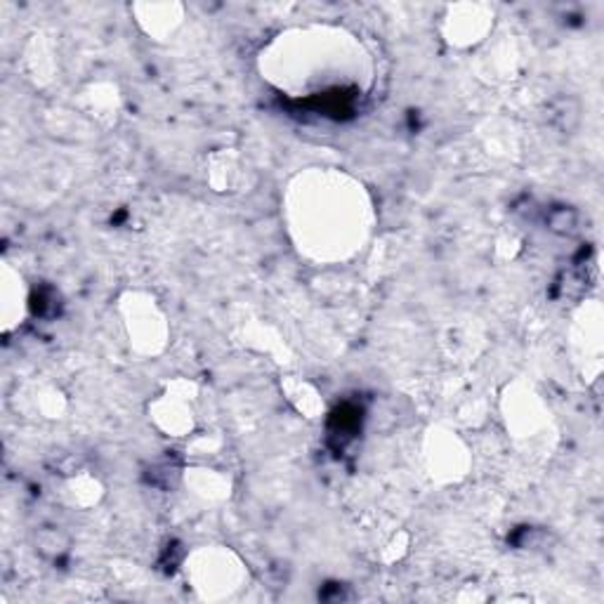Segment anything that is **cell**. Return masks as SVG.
Segmentation results:
<instances>
[{
	"label": "cell",
	"instance_id": "cell-2",
	"mask_svg": "<svg viewBox=\"0 0 604 604\" xmlns=\"http://www.w3.org/2000/svg\"><path fill=\"white\" fill-rule=\"evenodd\" d=\"M576 222H578V215L569 208H557L555 213L550 215V227L555 231H564V234H567V231H574Z\"/></svg>",
	"mask_w": 604,
	"mask_h": 604
},
{
	"label": "cell",
	"instance_id": "cell-1",
	"mask_svg": "<svg viewBox=\"0 0 604 604\" xmlns=\"http://www.w3.org/2000/svg\"><path fill=\"white\" fill-rule=\"evenodd\" d=\"M550 118L555 121V125H560L562 130H571L578 123V104L574 99H560L552 107Z\"/></svg>",
	"mask_w": 604,
	"mask_h": 604
}]
</instances>
